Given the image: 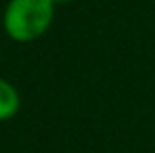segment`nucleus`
Returning <instances> with one entry per match:
<instances>
[{
  "label": "nucleus",
  "instance_id": "nucleus-1",
  "mask_svg": "<svg viewBox=\"0 0 155 153\" xmlns=\"http://www.w3.org/2000/svg\"><path fill=\"white\" fill-rule=\"evenodd\" d=\"M54 6L52 0H8L2 13V29L13 42H34L51 29Z\"/></svg>",
  "mask_w": 155,
  "mask_h": 153
},
{
  "label": "nucleus",
  "instance_id": "nucleus-2",
  "mask_svg": "<svg viewBox=\"0 0 155 153\" xmlns=\"http://www.w3.org/2000/svg\"><path fill=\"white\" fill-rule=\"evenodd\" d=\"M21 109V95L13 82L0 78V122L13 120Z\"/></svg>",
  "mask_w": 155,
  "mask_h": 153
},
{
  "label": "nucleus",
  "instance_id": "nucleus-3",
  "mask_svg": "<svg viewBox=\"0 0 155 153\" xmlns=\"http://www.w3.org/2000/svg\"><path fill=\"white\" fill-rule=\"evenodd\" d=\"M54 4H69V2H76V0H52Z\"/></svg>",
  "mask_w": 155,
  "mask_h": 153
}]
</instances>
